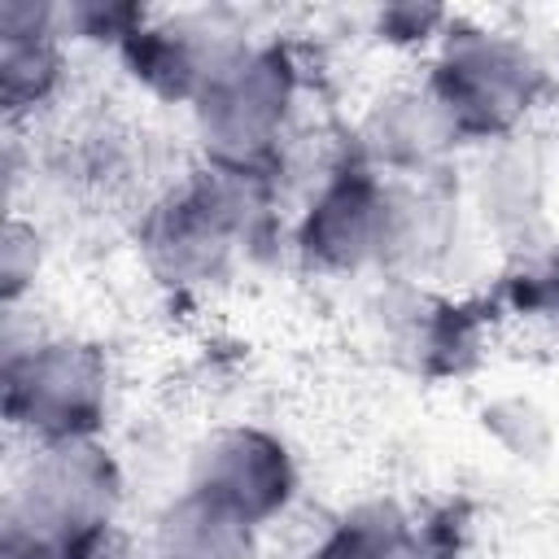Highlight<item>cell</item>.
I'll return each mask as SVG.
<instances>
[{
    "instance_id": "6",
    "label": "cell",
    "mask_w": 559,
    "mask_h": 559,
    "mask_svg": "<svg viewBox=\"0 0 559 559\" xmlns=\"http://www.w3.org/2000/svg\"><path fill=\"white\" fill-rule=\"evenodd\" d=\"M402 236V214L389 183L367 166L336 170L310 201L297 249L323 271H358L384 258Z\"/></svg>"
},
{
    "instance_id": "13",
    "label": "cell",
    "mask_w": 559,
    "mask_h": 559,
    "mask_svg": "<svg viewBox=\"0 0 559 559\" xmlns=\"http://www.w3.org/2000/svg\"><path fill=\"white\" fill-rule=\"evenodd\" d=\"M22 249L39 253V249H35V231H26L22 223H9V231H4V301H9V306L17 301L22 284L35 280V262H22Z\"/></svg>"
},
{
    "instance_id": "14",
    "label": "cell",
    "mask_w": 559,
    "mask_h": 559,
    "mask_svg": "<svg viewBox=\"0 0 559 559\" xmlns=\"http://www.w3.org/2000/svg\"><path fill=\"white\" fill-rule=\"evenodd\" d=\"M537 301L542 306H550V310H559V258L550 262V271L537 280Z\"/></svg>"
},
{
    "instance_id": "12",
    "label": "cell",
    "mask_w": 559,
    "mask_h": 559,
    "mask_svg": "<svg viewBox=\"0 0 559 559\" xmlns=\"http://www.w3.org/2000/svg\"><path fill=\"white\" fill-rule=\"evenodd\" d=\"M310 559H428V546L406 511L393 502H367L341 515Z\"/></svg>"
},
{
    "instance_id": "8",
    "label": "cell",
    "mask_w": 559,
    "mask_h": 559,
    "mask_svg": "<svg viewBox=\"0 0 559 559\" xmlns=\"http://www.w3.org/2000/svg\"><path fill=\"white\" fill-rule=\"evenodd\" d=\"M122 48L135 79H144L153 92L197 100L210 87V79L249 44L210 22H170V26H140L131 39H122Z\"/></svg>"
},
{
    "instance_id": "3",
    "label": "cell",
    "mask_w": 559,
    "mask_h": 559,
    "mask_svg": "<svg viewBox=\"0 0 559 559\" xmlns=\"http://www.w3.org/2000/svg\"><path fill=\"white\" fill-rule=\"evenodd\" d=\"M428 92L459 140L502 135L542 100L546 66L502 31L454 26L441 39Z\"/></svg>"
},
{
    "instance_id": "7",
    "label": "cell",
    "mask_w": 559,
    "mask_h": 559,
    "mask_svg": "<svg viewBox=\"0 0 559 559\" xmlns=\"http://www.w3.org/2000/svg\"><path fill=\"white\" fill-rule=\"evenodd\" d=\"M188 489L258 528L293 502L297 467L280 437L262 428H223L197 450Z\"/></svg>"
},
{
    "instance_id": "10",
    "label": "cell",
    "mask_w": 559,
    "mask_h": 559,
    "mask_svg": "<svg viewBox=\"0 0 559 559\" xmlns=\"http://www.w3.org/2000/svg\"><path fill=\"white\" fill-rule=\"evenodd\" d=\"M367 153L376 162L389 166H419L432 153H441L445 144H459L454 127L445 122L441 105L432 100V92H397L389 100L376 105V114L367 118Z\"/></svg>"
},
{
    "instance_id": "2",
    "label": "cell",
    "mask_w": 559,
    "mask_h": 559,
    "mask_svg": "<svg viewBox=\"0 0 559 559\" xmlns=\"http://www.w3.org/2000/svg\"><path fill=\"white\" fill-rule=\"evenodd\" d=\"M297 100V66L284 48H240L192 100L197 135L214 170L262 179L288 135Z\"/></svg>"
},
{
    "instance_id": "4",
    "label": "cell",
    "mask_w": 559,
    "mask_h": 559,
    "mask_svg": "<svg viewBox=\"0 0 559 559\" xmlns=\"http://www.w3.org/2000/svg\"><path fill=\"white\" fill-rule=\"evenodd\" d=\"M105 406L109 367L96 345L52 336L4 354V415L39 445L96 437Z\"/></svg>"
},
{
    "instance_id": "5",
    "label": "cell",
    "mask_w": 559,
    "mask_h": 559,
    "mask_svg": "<svg viewBox=\"0 0 559 559\" xmlns=\"http://www.w3.org/2000/svg\"><path fill=\"white\" fill-rule=\"evenodd\" d=\"M258 210V179L231 170H205L175 188L144 223V253L170 284L210 280L245 245Z\"/></svg>"
},
{
    "instance_id": "1",
    "label": "cell",
    "mask_w": 559,
    "mask_h": 559,
    "mask_svg": "<svg viewBox=\"0 0 559 559\" xmlns=\"http://www.w3.org/2000/svg\"><path fill=\"white\" fill-rule=\"evenodd\" d=\"M118 467L87 441L39 445L4 511V546L35 559H96L118 511Z\"/></svg>"
},
{
    "instance_id": "11",
    "label": "cell",
    "mask_w": 559,
    "mask_h": 559,
    "mask_svg": "<svg viewBox=\"0 0 559 559\" xmlns=\"http://www.w3.org/2000/svg\"><path fill=\"white\" fill-rule=\"evenodd\" d=\"M157 559H253V524L188 489L157 520Z\"/></svg>"
},
{
    "instance_id": "9",
    "label": "cell",
    "mask_w": 559,
    "mask_h": 559,
    "mask_svg": "<svg viewBox=\"0 0 559 559\" xmlns=\"http://www.w3.org/2000/svg\"><path fill=\"white\" fill-rule=\"evenodd\" d=\"M61 22L48 4H0V92L4 109L22 114L44 105L61 83Z\"/></svg>"
}]
</instances>
